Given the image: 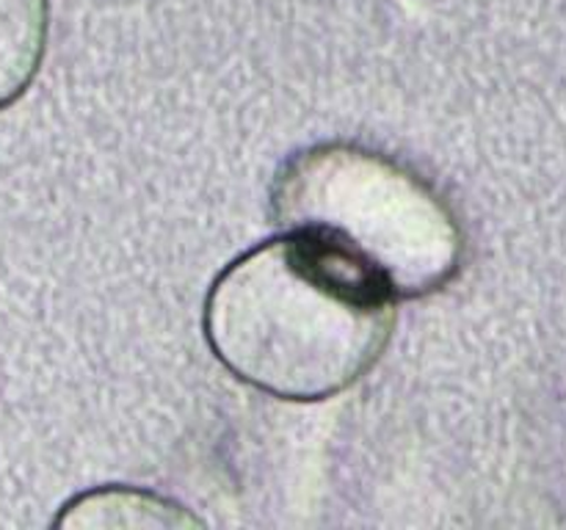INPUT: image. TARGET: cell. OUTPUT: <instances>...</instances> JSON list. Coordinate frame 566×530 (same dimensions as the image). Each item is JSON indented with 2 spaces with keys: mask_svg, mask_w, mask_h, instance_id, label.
<instances>
[{
  "mask_svg": "<svg viewBox=\"0 0 566 530\" xmlns=\"http://www.w3.org/2000/svg\"><path fill=\"white\" fill-rule=\"evenodd\" d=\"M398 296L346 248L280 232L224 265L205 296L213 357L280 401L318 403L357 384L387 351Z\"/></svg>",
  "mask_w": 566,
  "mask_h": 530,
  "instance_id": "1",
  "label": "cell"
},
{
  "mask_svg": "<svg viewBox=\"0 0 566 530\" xmlns=\"http://www.w3.org/2000/svg\"><path fill=\"white\" fill-rule=\"evenodd\" d=\"M280 232H310L363 259L398 298L446 290L464 263L448 199L398 158L354 141L293 152L269 191Z\"/></svg>",
  "mask_w": 566,
  "mask_h": 530,
  "instance_id": "2",
  "label": "cell"
},
{
  "mask_svg": "<svg viewBox=\"0 0 566 530\" xmlns=\"http://www.w3.org/2000/svg\"><path fill=\"white\" fill-rule=\"evenodd\" d=\"M50 44V0H0V110L20 103Z\"/></svg>",
  "mask_w": 566,
  "mask_h": 530,
  "instance_id": "4",
  "label": "cell"
},
{
  "mask_svg": "<svg viewBox=\"0 0 566 530\" xmlns=\"http://www.w3.org/2000/svg\"><path fill=\"white\" fill-rule=\"evenodd\" d=\"M55 528H199L205 524L197 513L171 497L158 495L153 489L138 486H97V489L81 491L61 506L59 517L53 519Z\"/></svg>",
  "mask_w": 566,
  "mask_h": 530,
  "instance_id": "3",
  "label": "cell"
}]
</instances>
